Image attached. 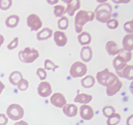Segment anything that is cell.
Masks as SVG:
<instances>
[{
    "instance_id": "4dcf8cb0",
    "label": "cell",
    "mask_w": 133,
    "mask_h": 125,
    "mask_svg": "<svg viewBox=\"0 0 133 125\" xmlns=\"http://www.w3.org/2000/svg\"><path fill=\"white\" fill-rule=\"evenodd\" d=\"M115 113V108L114 107L111 106V105H107V106L104 107L103 109V113L104 116H105L107 118Z\"/></svg>"
},
{
    "instance_id": "e575fe53",
    "label": "cell",
    "mask_w": 133,
    "mask_h": 125,
    "mask_svg": "<svg viewBox=\"0 0 133 125\" xmlns=\"http://www.w3.org/2000/svg\"><path fill=\"white\" fill-rule=\"evenodd\" d=\"M36 74L42 81L45 80L47 78V72L45 69L43 68H38L36 70Z\"/></svg>"
},
{
    "instance_id": "7c38bea8",
    "label": "cell",
    "mask_w": 133,
    "mask_h": 125,
    "mask_svg": "<svg viewBox=\"0 0 133 125\" xmlns=\"http://www.w3.org/2000/svg\"><path fill=\"white\" fill-rule=\"evenodd\" d=\"M53 39L58 46L64 47L68 42V38L63 31H56L53 34Z\"/></svg>"
},
{
    "instance_id": "4fadbf2b",
    "label": "cell",
    "mask_w": 133,
    "mask_h": 125,
    "mask_svg": "<svg viewBox=\"0 0 133 125\" xmlns=\"http://www.w3.org/2000/svg\"><path fill=\"white\" fill-rule=\"evenodd\" d=\"M105 48L109 55L112 56L119 54L123 50V48H119L117 43L112 40H109L107 42Z\"/></svg>"
},
{
    "instance_id": "f1b7e54d",
    "label": "cell",
    "mask_w": 133,
    "mask_h": 125,
    "mask_svg": "<svg viewBox=\"0 0 133 125\" xmlns=\"http://www.w3.org/2000/svg\"><path fill=\"white\" fill-rule=\"evenodd\" d=\"M58 68H59V66L55 65L51 60L46 59L44 61V69L45 70H51L53 72H55L56 69H57Z\"/></svg>"
},
{
    "instance_id": "74e56055",
    "label": "cell",
    "mask_w": 133,
    "mask_h": 125,
    "mask_svg": "<svg viewBox=\"0 0 133 125\" xmlns=\"http://www.w3.org/2000/svg\"><path fill=\"white\" fill-rule=\"evenodd\" d=\"M7 117L3 113H0V125H6L8 123Z\"/></svg>"
},
{
    "instance_id": "6da1fadb",
    "label": "cell",
    "mask_w": 133,
    "mask_h": 125,
    "mask_svg": "<svg viewBox=\"0 0 133 125\" xmlns=\"http://www.w3.org/2000/svg\"><path fill=\"white\" fill-rule=\"evenodd\" d=\"M94 12L87 11L84 10H79L75 17V29L76 33L80 34L83 31V26L87 23L94 20Z\"/></svg>"
},
{
    "instance_id": "60d3db41",
    "label": "cell",
    "mask_w": 133,
    "mask_h": 125,
    "mask_svg": "<svg viewBox=\"0 0 133 125\" xmlns=\"http://www.w3.org/2000/svg\"><path fill=\"white\" fill-rule=\"evenodd\" d=\"M5 88V85H4V83H3L2 82L0 81V94H1V92H3V91Z\"/></svg>"
},
{
    "instance_id": "f546056e",
    "label": "cell",
    "mask_w": 133,
    "mask_h": 125,
    "mask_svg": "<svg viewBox=\"0 0 133 125\" xmlns=\"http://www.w3.org/2000/svg\"><path fill=\"white\" fill-rule=\"evenodd\" d=\"M17 87L19 90L22 91H26L27 89L29 88V82L27 79H24V78H22L18 82V83H17Z\"/></svg>"
},
{
    "instance_id": "7a4b0ae2",
    "label": "cell",
    "mask_w": 133,
    "mask_h": 125,
    "mask_svg": "<svg viewBox=\"0 0 133 125\" xmlns=\"http://www.w3.org/2000/svg\"><path fill=\"white\" fill-rule=\"evenodd\" d=\"M112 7L109 3H101L95 9V18L101 23H107L111 18Z\"/></svg>"
},
{
    "instance_id": "ac0fdd59",
    "label": "cell",
    "mask_w": 133,
    "mask_h": 125,
    "mask_svg": "<svg viewBox=\"0 0 133 125\" xmlns=\"http://www.w3.org/2000/svg\"><path fill=\"white\" fill-rule=\"evenodd\" d=\"M123 49L127 52H132L133 49V35L127 34L122 40Z\"/></svg>"
},
{
    "instance_id": "484cf974",
    "label": "cell",
    "mask_w": 133,
    "mask_h": 125,
    "mask_svg": "<svg viewBox=\"0 0 133 125\" xmlns=\"http://www.w3.org/2000/svg\"><path fill=\"white\" fill-rule=\"evenodd\" d=\"M121 118H122V117L120 115L119 113H115L108 117L107 124V125H118L120 122Z\"/></svg>"
},
{
    "instance_id": "cb8c5ba5",
    "label": "cell",
    "mask_w": 133,
    "mask_h": 125,
    "mask_svg": "<svg viewBox=\"0 0 133 125\" xmlns=\"http://www.w3.org/2000/svg\"><path fill=\"white\" fill-rule=\"evenodd\" d=\"M96 83V79L92 76L88 75L81 79V83L84 88L90 89L93 87Z\"/></svg>"
},
{
    "instance_id": "3957f363",
    "label": "cell",
    "mask_w": 133,
    "mask_h": 125,
    "mask_svg": "<svg viewBox=\"0 0 133 125\" xmlns=\"http://www.w3.org/2000/svg\"><path fill=\"white\" fill-rule=\"evenodd\" d=\"M39 52L35 48L26 47L18 53L19 59L23 63H32L39 57Z\"/></svg>"
},
{
    "instance_id": "9c48e42d",
    "label": "cell",
    "mask_w": 133,
    "mask_h": 125,
    "mask_svg": "<svg viewBox=\"0 0 133 125\" xmlns=\"http://www.w3.org/2000/svg\"><path fill=\"white\" fill-rule=\"evenodd\" d=\"M50 102L54 106L62 108L66 104L67 101L63 94L61 92H55L53 94L50 98Z\"/></svg>"
},
{
    "instance_id": "ab89813d",
    "label": "cell",
    "mask_w": 133,
    "mask_h": 125,
    "mask_svg": "<svg viewBox=\"0 0 133 125\" xmlns=\"http://www.w3.org/2000/svg\"><path fill=\"white\" fill-rule=\"evenodd\" d=\"M14 125H29V124L27 122H25V121L22 120V121H19L18 122H16Z\"/></svg>"
},
{
    "instance_id": "b9f144b4",
    "label": "cell",
    "mask_w": 133,
    "mask_h": 125,
    "mask_svg": "<svg viewBox=\"0 0 133 125\" xmlns=\"http://www.w3.org/2000/svg\"><path fill=\"white\" fill-rule=\"evenodd\" d=\"M4 41H5V38H4V36H3L2 35L0 34V47H1V45L3 44Z\"/></svg>"
},
{
    "instance_id": "ba28073f",
    "label": "cell",
    "mask_w": 133,
    "mask_h": 125,
    "mask_svg": "<svg viewBox=\"0 0 133 125\" xmlns=\"http://www.w3.org/2000/svg\"><path fill=\"white\" fill-rule=\"evenodd\" d=\"M37 91L38 95L42 97H49L52 94L51 85L48 82L42 81L38 86Z\"/></svg>"
},
{
    "instance_id": "8d00e7d4",
    "label": "cell",
    "mask_w": 133,
    "mask_h": 125,
    "mask_svg": "<svg viewBox=\"0 0 133 125\" xmlns=\"http://www.w3.org/2000/svg\"><path fill=\"white\" fill-rule=\"evenodd\" d=\"M123 28H124L125 31L128 34H132L133 29L132 26V20H129L128 22H125L124 26H123Z\"/></svg>"
},
{
    "instance_id": "603a6c76",
    "label": "cell",
    "mask_w": 133,
    "mask_h": 125,
    "mask_svg": "<svg viewBox=\"0 0 133 125\" xmlns=\"http://www.w3.org/2000/svg\"><path fill=\"white\" fill-rule=\"evenodd\" d=\"M92 96L87 95L86 93L78 94L74 98V102L76 103H80L83 104H87L92 100Z\"/></svg>"
},
{
    "instance_id": "d6986e66",
    "label": "cell",
    "mask_w": 133,
    "mask_h": 125,
    "mask_svg": "<svg viewBox=\"0 0 133 125\" xmlns=\"http://www.w3.org/2000/svg\"><path fill=\"white\" fill-rule=\"evenodd\" d=\"M53 35V30L49 27H45L36 34V38L38 40H48Z\"/></svg>"
},
{
    "instance_id": "f35d334b",
    "label": "cell",
    "mask_w": 133,
    "mask_h": 125,
    "mask_svg": "<svg viewBox=\"0 0 133 125\" xmlns=\"http://www.w3.org/2000/svg\"><path fill=\"white\" fill-rule=\"evenodd\" d=\"M132 115H131L128 118H127V125H133L132 124Z\"/></svg>"
},
{
    "instance_id": "7402d4cb",
    "label": "cell",
    "mask_w": 133,
    "mask_h": 125,
    "mask_svg": "<svg viewBox=\"0 0 133 125\" xmlns=\"http://www.w3.org/2000/svg\"><path fill=\"white\" fill-rule=\"evenodd\" d=\"M19 17L16 14H12L8 16L5 20V25L9 28H14L19 24Z\"/></svg>"
},
{
    "instance_id": "ffe728a7",
    "label": "cell",
    "mask_w": 133,
    "mask_h": 125,
    "mask_svg": "<svg viewBox=\"0 0 133 125\" xmlns=\"http://www.w3.org/2000/svg\"><path fill=\"white\" fill-rule=\"evenodd\" d=\"M78 40L82 46H88L92 42V36L87 31H83L78 35Z\"/></svg>"
},
{
    "instance_id": "836d02e7",
    "label": "cell",
    "mask_w": 133,
    "mask_h": 125,
    "mask_svg": "<svg viewBox=\"0 0 133 125\" xmlns=\"http://www.w3.org/2000/svg\"><path fill=\"white\" fill-rule=\"evenodd\" d=\"M107 26L110 29H115L119 26V21L116 19H110L107 23Z\"/></svg>"
},
{
    "instance_id": "5b68a950",
    "label": "cell",
    "mask_w": 133,
    "mask_h": 125,
    "mask_svg": "<svg viewBox=\"0 0 133 125\" xmlns=\"http://www.w3.org/2000/svg\"><path fill=\"white\" fill-rule=\"evenodd\" d=\"M88 68L87 65L81 61L75 62L70 69V75L73 78H81L87 74Z\"/></svg>"
},
{
    "instance_id": "9a60e30c",
    "label": "cell",
    "mask_w": 133,
    "mask_h": 125,
    "mask_svg": "<svg viewBox=\"0 0 133 125\" xmlns=\"http://www.w3.org/2000/svg\"><path fill=\"white\" fill-rule=\"evenodd\" d=\"M93 56V52L91 47L88 46H84L82 48L80 53V57L82 61L84 63H88L90 61Z\"/></svg>"
},
{
    "instance_id": "277c9868",
    "label": "cell",
    "mask_w": 133,
    "mask_h": 125,
    "mask_svg": "<svg viewBox=\"0 0 133 125\" xmlns=\"http://www.w3.org/2000/svg\"><path fill=\"white\" fill-rule=\"evenodd\" d=\"M6 115L11 120L18 121L24 116V109L19 104H12L6 109Z\"/></svg>"
},
{
    "instance_id": "7bdbcfd3",
    "label": "cell",
    "mask_w": 133,
    "mask_h": 125,
    "mask_svg": "<svg viewBox=\"0 0 133 125\" xmlns=\"http://www.w3.org/2000/svg\"><path fill=\"white\" fill-rule=\"evenodd\" d=\"M58 2V1H48V3H50V4H51V5H55V4H56V3H57Z\"/></svg>"
},
{
    "instance_id": "83f0119b",
    "label": "cell",
    "mask_w": 133,
    "mask_h": 125,
    "mask_svg": "<svg viewBox=\"0 0 133 125\" xmlns=\"http://www.w3.org/2000/svg\"><path fill=\"white\" fill-rule=\"evenodd\" d=\"M69 26L68 18L66 16H62L58 21V27L61 30H66Z\"/></svg>"
},
{
    "instance_id": "8fae6325",
    "label": "cell",
    "mask_w": 133,
    "mask_h": 125,
    "mask_svg": "<svg viewBox=\"0 0 133 125\" xmlns=\"http://www.w3.org/2000/svg\"><path fill=\"white\" fill-rule=\"evenodd\" d=\"M80 116L83 120L90 121L94 116V111L93 108L87 104H83L80 107Z\"/></svg>"
},
{
    "instance_id": "8992f818",
    "label": "cell",
    "mask_w": 133,
    "mask_h": 125,
    "mask_svg": "<svg viewBox=\"0 0 133 125\" xmlns=\"http://www.w3.org/2000/svg\"><path fill=\"white\" fill-rule=\"evenodd\" d=\"M27 24L31 31H37L42 26V22L36 14H31L27 18Z\"/></svg>"
},
{
    "instance_id": "52a82bcc",
    "label": "cell",
    "mask_w": 133,
    "mask_h": 125,
    "mask_svg": "<svg viewBox=\"0 0 133 125\" xmlns=\"http://www.w3.org/2000/svg\"><path fill=\"white\" fill-rule=\"evenodd\" d=\"M122 86H123V83H122V81L119 80L118 78H116L107 86V95L109 96H114L120 91Z\"/></svg>"
},
{
    "instance_id": "d6a6232c",
    "label": "cell",
    "mask_w": 133,
    "mask_h": 125,
    "mask_svg": "<svg viewBox=\"0 0 133 125\" xmlns=\"http://www.w3.org/2000/svg\"><path fill=\"white\" fill-rule=\"evenodd\" d=\"M118 55L121 56L127 63L131 61L132 56V52H127V51H125L123 49Z\"/></svg>"
},
{
    "instance_id": "d590c367",
    "label": "cell",
    "mask_w": 133,
    "mask_h": 125,
    "mask_svg": "<svg viewBox=\"0 0 133 125\" xmlns=\"http://www.w3.org/2000/svg\"><path fill=\"white\" fill-rule=\"evenodd\" d=\"M18 44H19V39H18V37L14 38L7 45V49L9 50H12V49H15L18 47Z\"/></svg>"
},
{
    "instance_id": "30bf717a",
    "label": "cell",
    "mask_w": 133,
    "mask_h": 125,
    "mask_svg": "<svg viewBox=\"0 0 133 125\" xmlns=\"http://www.w3.org/2000/svg\"><path fill=\"white\" fill-rule=\"evenodd\" d=\"M63 1L67 4L66 12L70 16H73L75 11L81 7V1L79 0H63Z\"/></svg>"
},
{
    "instance_id": "d4e9b609",
    "label": "cell",
    "mask_w": 133,
    "mask_h": 125,
    "mask_svg": "<svg viewBox=\"0 0 133 125\" xmlns=\"http://www.w3.org/2000/svg\"><path fill=\"white\" fill-rule=\"evenodd\" d=\"M23 78L22 74L19 71H14L10 74L9 77V79L10 83L13 85H17V83H18L21 79Z\"/></svg>"
},
{
    "instance_id": "4316f807",
    "label": "cell",
    "mask_w": 133,
    "mask_h": 125,
    "mask_svg": "<svg viewBox=\"0 0 133 125\" xmlns=\"http://www.w3.org/2000/svg\"><path fill=\"white\" fill-rule=\"evenodd\" d=\"M53 13L56 17L58 18H62L64 16V14L66 13V8L62 5H55L53 8Z\"/></svg>"
},
{
    "instance_id": "1f68e13d",
    "label": "cell",
    "mask_w": 133,
    "mask_h": 125,
    "mask_svg": "<svg viewBox=\"0 0 133 125\" xmlns=\"http://www.w3.org/2000/svg\"><path fill=\"white\" fill-rule=\"evenodd\" d=\"M12 5V0H0V9L6 10L10 9Z\"/></svg>"
},
{
    "instance_id": "44dd1931",
    "label": "cell",
    "mask_w": 133,
    "mask_h": 125,
    "mask_svg": "<svg viewBox=\"0 0 133 125\" xmlns=\"http://www.w3.org/2000/svg\"><path fill=\"white\" fill-rule=\"evenodd\" d=\"M127 63L121 56H119V55H118V56L114 59L112 62L113 66H114L116 72L120 71L122 69L124 68L127 65Z\"/></svg>"
},
{
    "instance_id": "5bb4252c",
    "label": "cell",
    "mask_w": 133,
    "mask_h": 125,
    "mask_svg": "<svg viewBox=\"0 0 133 125\" xmlns=\"http://www.w3.org/2000/svg\"><path fill=\"white\" fill-rule=\"evenodd\" d=\"M110 74H111V72H110V70L108 68H105L103 70L99 71L96 74L97 82L101 85L106 87L107 82Z\"/></svg>"
},
{
    "instance_id": "e0dca14e",
    "label": "cell",
    "mask_w": 133,
    "mask_h": 125,
    "mask_svg": "<svg viewBox=\"0 0 133 125\" xmlns=\"http://www.w3.org/2000/svg\"><path fill=\"white\" fill-rule=\"evenodd\" d=\"M62 108L63 113L68 117H74L77 115L78 108L75 104H66Z\"/></svg>"
},
{
    "instance_id": "2e32d148",
    "label": "cell",
    "mask_w": 133,
    "mask_h": 125,
    "mask_svg": "<svg viewBox=\"0 0 133 125\" xmlns=\"http://www.w3.org/2000/svg\"><path fill=\"white\" fill-rule=\"evenodd\" d=\"M118 76L122 78H125L129 80H132L133 79V66L132 65H127L123 69L120 71H117Z\"/></svg>"
}]
</instances>
